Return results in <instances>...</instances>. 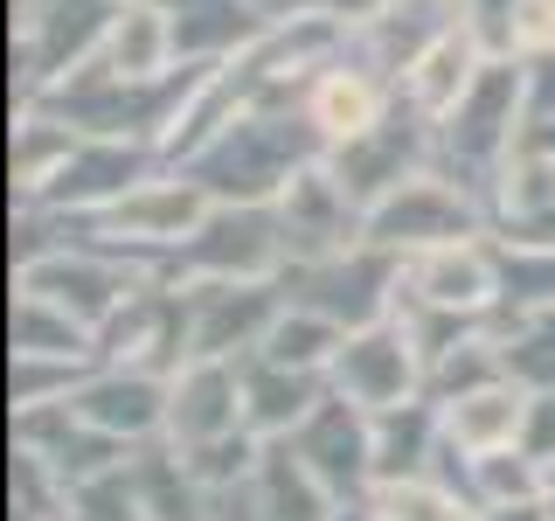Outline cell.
I'll return each mask as SVG.
<instances>
[{
  "mask_svg": "<svg viewBox=\"0 0 555 521\" xmlns=\"http://www.w3.org/2000/svg\"><path fill=\"white\" fill-rule=\"evenodd\" d=\"M326 139L306 126L299 104H243L208 147L188 161V174L216 202H278L292 188V174L320 161Z\"/></svg>",
  "mask_w": 555,
  "mask_h": 521,
  "instance_id": "obj_1",
  "label": "cell"
},
{
  "mask_svg": "<svg viewBox=\"0 0 555 521\" xmlns=\"http://www.w3.org/2000/svg\"><path fill=\"white\" fill-rule=\"evenodd\" d=\"M208 208H216V195H208L195 174H188V167H167V174H153V181L126 188V195L104 202V208H56V216H63L69 243L118 251V257H132V265H146L153 278H160L167 257L202 230Z\"/></svg>",
  "mask_w": 555,
  "mask_h": 521,
  "instance_id": "obj_2",
  "label": "cell"
},
{
  "mask_svg": "<svg viewBox=\"0 0 555 521\" xmlns=\"http://www.w3.org/2000/svg\"><path fill=\"white\" fill-rule=\"evenodd\" d=\"M528 132V63L493 56L479 69V84L430 126V167L451 174L459 188H473L493 216V174L514 153V139Z\"/></svg>",
  "mask_w": 555,
  "mask_h": 521,
  "instance_id": "obj_3",
  "label": "cell"
},
{
  "mask_svg": "<svg viewBox=\"0 0 555 521\" xmlns=\"http://www.w3.org/2000/svg\"><path fill=\"white\" fill-rule=\"evenodd\" d=\"M292 306H312L326 320H340L347 334L369 320H389L396 313V292H403V257L382 251V243L361 237L354 251H334V257H299V265L278 271Z\"/></svg>",
  "mask_w": 555,
  "mask_h": 521,
  "instance_id": "obj_4",
  "label": "cell"
},
{
  "mask_svg": "<svg viewBox=\"0 0 555 521\" xmlns=\"http://www.w3.org/2000/svg\"><path fill=\"white\" fill-rule=\"evenodd\" d=\"M292 265L285 223H278V202H216L202 216V230L167 257V285H188V278H278Z\"/></svg>",
  "mask_w": 555,
  "mask_h": 521,
  "instance_id": "obj_5",
  "label": "cell"
},
{
  "mask_svg": "<svg viewBox=\"0 0 555 521\" xmlns=\"http://www.w3.org/2000/svg\"><path fill=\"white\" fill-rule=\"evenodd\" d=\"M459 237H493V216H486V202L473 188H459L438 167L410 174L396 195H382L369 208V243H382L396 257L430 251V243H459Z\"/></svg>",
  "mask_w": 555,
  "mask_h": 521,
  "instance_id": "obj_6",
  "label": "cell"
},
{
  "mask_svg": "<svg viewBox=\"0 0 555 521\" xmlns=\"http://www.w3.org/2000/svg\"><path fill=\"white\" fill-rule=\"evenodd\" d=\"M139 285H153V271L118 251H98V243H56L35 265H14V292H42L63 313H77L83 327H104Z\"/></svg>",
  "mask_w": 555,
  "mask_h": 521,
  "instance_id": "obj_7",
  "label": "cell"
},
{
  "mask_svg": "<svg viewBox=\"0 0 555 521\" xmlns=\"http://www.w3.org/2000/svg\"><path fill=\"white\" fill-rule=\"evenodd\" d=\"M188 347L195 355H257L264 334L285 313V285L278 278H188ZM188 355V361H195Z\"/></svg>",
  "mask_w": 555,
  "mask_h": 521,
  "instance_id": "obj_8",
  "label": "cell"
},
{
  "mask_svg": "<svg viewBox=\"0 0 555 521\" xmlns=\"http://www.w3.org/2000/svg\"><path fill=\"white\" fill-rule=\"evenodd\" d=\"M424 376H430V361L416 355L410 327L396 320V313H389V320L354 327V334L340 341L334 369H326V382H334L340 396H354L361 410H389V404H410V396H424Z\"/></svg>",
  "mask_w": 555,
  "mask_h": 521,
  "instance_id": "obj_9",
  "label": "cell"
},
{
  "mask_svg": "<svg viewBox=\"0 0 555 521\" xmlns=\"http://www.w3.org/2000/svg\"><path fill=\"white\" fill-rule=\"evenodd\" d=\"M326 167L340 174V188H347L361 208H375L382 195H396L410 174L430 167V118L410 112L403 91H396V112L382 118L375 132H361V139H347V147H334V153H326Z\"/></svg>",
  "mask_w": 555,
  "mask_h": 521,
  "instance_id": "obj_10",
  "label": "cell"
},
{
  "mask_svg": "<svg viewBox=\"0 0 555 521\" xmlns=\"http://www.w3.org/2000/svg\"><path fill=\"white\" fill-rule=\"evenodd\" d=\"M153 174H167L160 147H146V139H98V132H83L77 153H69V161L49 174L28 202H42V208H104V202L126 195V188L153 181Z\"/></svg>",
  "mask_w": 555,
  "mask_h": 521,
  "instance_id": "obj_11",
  "label": "cell"
},
{
  "mask_svg": "<svg viewBox=\"0 0 555 521\" xmlns=\"http://www.w3.org/2000/svg\"><path fill=\"white\" fill-rule=\"evenodd\" d=\"M77 417H91L98 431L126 439L132 452L167 439V404H173V376L146 369V361H98L91 376L77 382Z\"/></svg>",
  "mask_w": 555,
  "mask_h": 521,
  "instance_id": "obj_12",
  "label": "cell"
},
{
  "mask_svg": "<svg viewBox=\"0 0 555 521\" xmlns=\"http://www.w3.org/2000/svg\"><path fill=\"white\" fill-rule=\"evenodd\" d=\"M278 223H285V243H292V265L299 257H334V251H354L369 237V208L340 188V174L320 161H306L292 174V188L278 195Z\"/></svg>",
  "mask_w": 555,
  "mask_h": 521,
  "instance_id": "obj_13",
  "label": "cell"
},
{
  "mask_svg": "<svg viewBox=\"0 0 555 521\" xmlns=\"http://www.w3.org/2000/svg\"><path fill=\"white\" fill-rule=\"evenodd\" d=\"M292 445L306 452V466L334 486L340 500H361L375 486V410H361L354 396L326 390L312 417L292 431Z\"/></svg>",
  "mask_w": 555,
  "mask_h": 521,
  "instance_id": "obj_14",
  "label": "cell"
},
{
  "mask_svg": "<svg viewBox=\"0 0 555 521\" xmlns=\"http://www.w3.org/2000/svg\"><path fill=\"white\" fill-rule=\"evenodd\" d=\"M14 445L35 452L42 466H56L69 486H83V480H98V473H118V466L132 459V445L112 439V431H98L91 417H77V404H69V396L14 410Z\"/></svg>",
  "mask_w": 555,
  "mask_h": 521,
  "instance_id": "obj_15",
  "label": "cell"
},
{
  "mask_svg": "<svg viewBox=\"0 0 555 521\" xmlns=\"http://www.w3.org/2000/svg\"><path fill=\"white\" fill-rule=\"evenodd\" d=\"M299 112H306V126L326 139V153H334V147H347V139L375 132L382 118L396 112V84L375 77L369 63H354L340 49L326 69H312V84L299 91Z\"/></svg>",
  "mask_w": 555,
  "mask_h": 521,
  "instance_id": "obj_16",
  "label": "cell"
},
{
  "mask_svg": "<svg viewBox=\"0 0 555 521\" xmlns=\"http://www.w3.org/2000/svg\"><path fill=\"white\" fill-rule=\"evenodd\" d=\"M403 292L424 306L451 313H493L500 306V251L493 237H459V243H430V251L403 257Z\"/></svg>",
  "mask_w": 555,
  "mask_h": 521,
  "instance_id": "obj_17",
  "label": "cell"
},
{
  "mask_svg": "<svg viewBox=\"0 0 555 521\" xmlns=\"http://www.w3.org/2000/svg\"><path fill=\"white\" fill-rule=\"evenodd\" d=\"M243 431V355H195L188 369H173V404H167V439L202 445Z\"/></svg>",
  "mask_w": 555,
  "mask_h": 521,
  "instance_id": "obj_18",
  "label": "cell"
},
{
  "mask_svg": "<svg viewBox=\"0 0 555 521\" xmlns=\"http://www.w3.org/2000/svg\"><path fill=\"white\" fill-rule=\"evenodd\" d=\"M451 22H459V0H389L375 22H361L354 35H347V56L369 63L375 77L403 84V69L424 56Z\"/></svg>",
  "mask_w": 555,
  "mask_h": 521,
  "instance_id": "obj_19",
  "label": "cell"
},
{
  "mask_svg": "<svg viewBox=\"0 0 555 521\" xmlns=\"http://www.w3.org/2000/svg\"><path fill=\"white\" fill-rule=\"evenodd\" d=\"M486 63H493V56H486V42H479V35L465 28V22H451L438 42H430L424 56L403 69V84H396V91H403L410 112H424L430 126H438L451 104H459V98L479 84V69H486Z\"/></svg>",
  "mask_w": 555,
  "mask_h": 521,
  "instance_id": "obj_20",
  "label": "cell"
},
{
  "mask_svg": "<svg viewBox=\"0 0 555 521\" xmlns=\"http://www.w3.org/2000/svg\"><path fill=\"white\" fill-rule=\"evenodd\" d=\"M334 390L320 369H285L271 355H243V424L257 439H292L312 417V404Z\"/></svg>",
  "mask_w": 555,
  "mask_h": 521,
  "instance_id": "obj_21",
  "label": "cell"
},
{
  "mask_svg": "<svg viewBox=\"0 0 555 521\" xmlns=\"http://www.w3.org/2000/svg\"><path fill=\"white\" fill-rule=\"evenodd\" d=\"M173 8V42H181V63H222L243 56V49L264 35L278 14L271 0H167Z\"/></svg>",
  "mask_w": 555,
  "mask_h": 521,
  "instance_id": "obj_22",
  "label": "cell"
},
{
  "mask_svg": "<svg viewBox=\"0 0 555 521\" xmlns=\"http://www.w3.org/2000/svg\"><path fill=\"white\" fill-rule=\"evenodd\" d=\"M98 56H104V69H118V77H132V84H153V77H167V69H181L173 8L167 0H126Z\"/></svg>",
  "mask_w": 555,
  "mask_h": 521,
  "instance_id": "obj_23",
  "label": "cell"
},
{
  "mask_svg": "<svg viewBox=\"0 0 555 521\" xmlns=\"http://www.w3.org/2000/svg\"><path fill=\"white\" fill-rule=\"evenodd\" d=\"M528 404H534V390L528 382H514V376H500V382H479V390H465V396H451L444 410V431L459 439L465 452H500V445H520V431H528Z\"/></svg>",
  "mask_w": 555,
  "mask_h": 521,
  "instance_id": "obj_24",
  "label": "cell"
},
{
  "mask_svg": "<svg viewBox=\"0 0 555 521\" xmlns=\"http://www.w3.org/2000/svg\"><path fill=\"white\" fill-rule=\"evenodd\" d=\"M250 486H257V500H264L271 521H334V508H340V494L312 473L306 452L292 445V439H264Z\"/></svg>",
  "mask_w": 555,
  "mask_h": 521,
  "instance_id": "obj_25",
  "label": "cell"
},
{
  "mask_svg": "<svg viewBox=\"0 0 555 521\" xmlns=\"http://www.w3.org/2000/svg\"><path fill=\"white\" fill-rule=\"evenodd\" d=\"M126 473H132V494H139V508H146V521H208V508H216V494L188 473V459H181L173 439L139 445L126 459Z\"/></svg>",
  "mask_w": 555,
  "mask_h": 521,
  "instance_id": "obj_26",
  "label": "cell"
},
{
  "mask_svg": "<svg viewBox=\"0 0 555 521\" xmlns=\"http://www.w3.org/2000/svg\"><path fill=\"white\" fill-rule=\"evenodd\" d=\"M77 126L69 118H56L49 104H35V98H14V202H28L35 188L56 174L69 153H77Z\"/></svg>",
  "mask_w": 555,
  "mask_h": 521,
  "instance_id": "obj_27",
  "label": "cell"
},
{
  "mask_svg": "<svg viewBox=\"0 0 555 521\" xmlns=\"http://www.w3.org/2000/svg\"><path fill=\"white\" fill-rule=\"evenodd\" d=\"M444 431V410L430 396H410V404L375 410V480H403L430 466V445Z\"/></svg>",
  "mask_w": 555,
  "mask_h": 521,
  "instance_id": "obj_28",
  "label": "cell"
},
{
  "mask_svg": "<svg viewBox=\"0 0 555 521\" xmlns=\"http://www.w3.org/2000/svg\"><path fill=\"white\" fill-rule=\"evenodd\" d=\"M8 347H14V355H77V361H98V327H83L77 313H63L56 300H42V292H14Z\"/></svg>",
  "mask_w": 555,
  "mask_h": 521,
  "instance_id": "obj_29",
  "label": "cell"
},
{
  "mask_svg": "<svg viewBox=\"0 0 555 521\" xmlns=\"http://www.w3.org/2000/svg\"><path fill=\"white\" fill-rule=\"evenodd\" d=\"M542 208H555V153H548L534 132H520L514 153H507V161H500V174H493V223L542 216Z\"/></svg>",
  "mask_w": 555,
  "mask_h": 521,
  "instance_id": "obj_30",
  "label": "cell"
},
{
  "mask_svg": "<svg viewBox=\"0 0 555 521\" xmlns=\"http://www.w3.org/2000/svg\"><path fill=\"white\" fill-rule=\"evenodd\" d=\"M493 334H500V361H507L514 382L555 390V306H534V313L493 306Z\"/></svg>",
  "mask_w": 555,
  "mask_h": 521,
  "instance_id": "obj_31",
  "label": "cell"
},
{
  "mask_svg": "<svg viewBox=\"0 0 555 521\" xmlns=\"http://www.w3.org/2000/svg\"><path fill=\"white\" fill-rule=\"evenodd\" d=\"M340 341H347L340 320H326V313H312V306H285L257 355L285 361V369H320L326 376V369H334V355H340Z\"/></svg>",
  "mask_w": 555,
  "mask_h": 521,
  "instance_id": "obj_32",
  "label": "cell"
},
{
  "mask_svg": "<svg viewBox=\"0 0 555 521\" xmlns=\"http://www.w3.org/2000/svg\"><path fill=\"white\" fill-rule=\"evenodd\" d=\"M369 500H375V514H382V521H479V500L451 494V486H444V480H430V473L375 480V486H369Z\"/></svg>",
  "mask_w": 555,
  "mask_h": 521,
  "instance_id": "obj_33",
  "label": "cell"
},
{
  "mask_svg": "<svg viewBox=\"0 0 555 521\" xmlns=\"http://www.w3.org/2000/svg\"><path fill=\"white\" fill-rule=\"evenodd\" d=\"M500 306L507 313H534L555 306V251H534V243H500Z\"/></svg>",
  "mask_w": 555,
  "mask_h": 521,
  "instance_id": "obj_34",
  "label": "cell"
},
{
  "mask_svg": "<svg viewBox=\"0 0 555 521\" xmlns=\"http://www.w3.org/2000/svg\"><path fill=\"white\" fill-rule=\"evenodd\" d=\"M98 361H77V355H14L8 361V404L28 410V404H56V396H77V382L91 376Z\"/></svg>",
  "mask_w": 555,
  "mask_h": 521,
  "instance_id": "obj_35",
  "label": "cell"
},
{
  "mask_svg": "<svg viewBox=\"0 0 555 521\" xmlns=\"http://www.w3.org/2000/svg\"><path fill=\"white\" fill-rule=\"evenodd\" d=\"M257 452H264V439L243 424V431H222V439L181 445V459H188V473H195L208 494H222V486H243V480L257 473Z\"/></svg>",
  "mask_w": 555,
  "mask_h": 521,
  "instance_id": "obj_36",
  "label": "cell"
},
{
  "mask_svg": "<svg viewBox=\"0 0 555 521\" xmlns=\"http://www.w3.org/2000/svg\"><path fill=\"white\" fill-rule=\"evenodd\" d=\"M473 480H479V508H486V500H542L548 494L542 459H534L528 445L479 452V459H473Z\"/></svg>",
  "mask_w": 555,
  "mask_h": 521,
  "instance_id": "obj_37",
  "label": "cell"
},
{
  "mask_svg": "<svg viewBox=\"0 0 555 521\" xmlns=\"http://www.w3.org/2000/svg\"><path fill=\"white\" fill-rule=\"evenodd\" d=\"M459 22L486 42V56H514V0H459Z\"/></svg>",
  "mask_w": 555,
  "mask_h": 521,
  "instance_id": "obj_38",
  "label": "cell"
},
{
  "mask_svg": "<svg viewBox=\"0 0 555 521\" xmlns=\"http://www.w3.org/2000/svg\"><path fill=\"white\" fill-rule=\"evenodd\" d=\"M514 56H555V0H514Z\"/></svg>",
  "mask_w": 555,
  "mask_h": 521,
  "instance_id": "obj_39",
  "label": "cell"
},
{
  "mask_svg": "<svg viewBox=\"0 0 555 521\" xmlns=\"http://www.w3.org/2000/svg\"><path fill=\"white\" fill-rule=\"evenodd\" d=\"M382 8H389V0H271V14H326V22H340L347 35L361 22H375Z\"/></svg>",
  "mask_w": 555,
  "mask_h": 521,
  "instance_id": "obj_40",
  "label": "cell"
},
{
  "mask_svg": "<svg viewBox=\"0 0 555 521\" xmlns=\"http://www.w3.org/2000/svg\"><path fill=\"white\" fill-rule=\"evenodd\" d=\"M528 63V126L555 118V56H520Z\"/></svg>",
  "mask_w": 555,
  "mask_h": 521,
  "instance_id": "obj_41",
  "label": "cell"
},
{
  "mask_svg": "<svg viewBox=\"0 0 555 521\" xmlns=\"http://www.w3.org/2000/svg\"><path fill=\"white\" fill-rule=\"evenodd\" d=\"M520 445H528L534 459H555V390H534V404H528V431H520Z\"/></svg>",
  "mask_w": 555,
  "mask_h": 521,
  "instance_id": "obj_42",
  "label": "cell"
},
{
  "mask_svg": "<svg viewBox=\"0 0 555 521\" xmlns=\"http://www.w3.org/2000/svg\"><path fill=\"white\" fill-rule=\"evenodd\" d=\"M479 521H555V500H486Z\"/></svg>",
  "mask_w": 555,
  "mask_h": 521,
  "instance_id": "obj_43",
  "label": "cell"
},
{
  "mask_svg": "<svg viewBox=\"0 0 555 521\" xmlns=\"http://www.w3.org/2000/svg\"><path fill=\"white\" fill-rule=\"evenodd\" d=\"M528 132H534V139H542V147L555 153V118H548V126H528Z\"/></svg>",
  "mask_w": 555,
  "mask_h": 521,
  "instance_id": "obj_44",
  "label": "cell"
},
{
  "mask_svg": "<svg viewBox=\"0 0 555 521\" xmlns=\"http://www.w3.org/2000/svg\"><path fill=\"white\" fill-rule=\"evenodd\" d=\"M542 480H548V500H555V459H542Z\"/></svg>",
  "mask_w": 555,
  "mask_h": 521,
  "instance_id": "obj_45",
  "label": "cell"
}]
</instances>
